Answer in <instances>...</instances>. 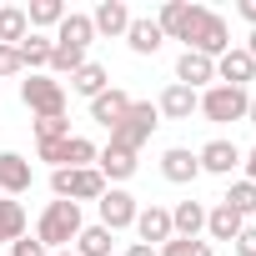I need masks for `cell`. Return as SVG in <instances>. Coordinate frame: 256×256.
I'll return each mask as SVG.
<instances>
[{"mask_svg":"<svg viewBox=\"0 0 256 256\" xmlns=\"http://www.w3.org/2000/svg\"><path fill=\"white\" fill-rule=\"evenodd\" d=\"M80 206L76 201H50L46 211H40V221H36V241L46 246V251H66L76 236H80Z\"/></svg>","mask_w":256,"mask_h":256,"instance_id":"cell-1","label":"cell"},{"mask_svg":"<svg viewBox=\"0 0 256 256\" xmlns=\"http://www.w3.org/2000/svg\"><path fill=\"white\" fill-rule=\"evenodd\" d=\"M186 50H196V56H206V60H221L226 50H231V26L216 16V10H196V20H191V30H186Z\"/></svg>","mask_w":256,"mask_h":256,"instance_id":"cell-2","label":"cell"},{"mask_svg":"<svg viewBox=\"0 0 256 256\" xmlns=\"http://www.w3.org/2000/svg\"><path fill=\"white\" fill-rule=\"evenodd\" d=\"M50 191H56V201H100L106 196V181H100V171L96 166H80V171H70V166H60V171H50Z\"/></svg>","mask_w":256,"mask_h":256,"instance_id":"cell-3","label":"cell"},{"mask_svg":"<svg viewBox=\"0 0 256 256\" xmlns=\"http://www.w3.org/2000/svg\"><path fill=\"white\" fill-rule=\"evenodd\" d=\"M161 126V110L151 100H131V110H126V120L110 131V146H126V151H141L151 141V131Z\"/></svg>","mask_w":256,"mask_h":256,"instance_id":"cell-4","label":"cell"},{"mask_svg":"<svg viewBox=\"0 0 256 256\" xmlns=\"http://www.w3.org/2000/svg\"><path fill=\"white\" fill-rule=\"evenodd\" d=\"M20 100L36 110V120H40V116H66V86H60L56 76H30V80H20Z\"/></svg>","mask_w":256,"mask_h":256,"instance_id":"cell-5","label":"cell"},{"mask_svg":"<svg viewBox=\"0 0 256 256\" xmlns=\"http://www.w3.org/2000/svg\"><path fill=\"white\" fill-rule=\"evenodd\" d=\"M246 106H251V96H246V90H236V86H211V90L201 96V116H206V120H216V126L246 120Z\"/></svg>","mask_w":256,"mask_h":256,"instance_id":"cell-6","label":"cell"},{"mask_svg":"<svg viewBox=\"0 0 256 256\" xmlns=\"http://www.w3.org/2000/svg\"><path fill=\"white\" fill-rule=\"evenodd\" d=\"M96 206H100V226H106V231H126V226H136V211H141L136 196H131V191H120V186H106V196H100Z\"/></svg>","mask_w":256,"mask_h":256,"instance_id":"cell-7","label":"cell"},{"mask_svg":"<svg viewBox=\"0 0 256 256\" xmlns=\"http://www.w3.org/2000/svg\"><path fill=\"white\" fill-rule=\"evenodd\" d=\"M30 181H36V171H30V161L20 151H0V191L16 201L20 191H30Z\"/></svg>","mask_w":256,"mask_h":256,"instance_id":"cell-8","label":"cell"},{"mask_svg":"<svg viewBox=\"0 0 256 256\" xmlns=\"http://www.w3.org/2000/svg\"><path fill=\"white\" fill-rule=\"evenodd\" d=\"M216 80H221V86H236V90H246V80H256V60H251L241 46H231V50L216 60Z\"/></svg>","mask_w":256,"mask_h":256,"instance_id":"cell-9","label":"cell"},{"mask_svg":"<svg viewBox=\"0 0 256 256\" xmlns=\"http://www.w3.org/2000/svg\"><path fill=\"white\" fill-rule=\"evenodd\" d=\"M136 236H141V246H166L176 231H171V211L166 206H146V211H136Z\"/></svg>","mask_w":256,"mask_h":256,"instance_id":"cell-10","label":"cell"},{"mask_svg":"<svg viewBox=\"0 0 256 256\" xmlns=\"http://www.w3.org/2000/svg\"><path fill=\"white\" fill-rule=\"evenodd\" d=\"M126 110H131V96H126V90H100L96 100H90V120L96 126H106V131H116V126L126 120Z\"/></svg>","mask_w":256,"mask_h":256,"instance_id":"cell-11","label":"cell"},{"mask_svg":"<svg viewBox=\"0 0 256 256\" xmlns=\"http://www.w3.org/2000/svg\"><path fill=\"white\" fill-rule=\"evenodd\" d=\"M196 161H201V171H211V176H231V171L241 166V151H236V141H206V146L196 151Z\"/></svg>","mask_w":256,"mask_h":256,"instance_id":"cell-12","label":"cell"},{"mask_svg":"<svg viewBox=\"0 0 256 256\" xmlns=\"http://www.w3.org/2000/svg\"><path fill=\"white\" fill-rule=\"evenodd\" d=\"M161 176H166L171 186H191V181L201 176V161H196V151H186V146H171V151L161 156Z\"/></svg>","mask_w":256,"mask_h":256,"instance_id":"cell-13","label":"cell"},{"mask_svg":"<svg viewBox=\"0 0 256 256\" xmlns=\"http://www.w3.org/2000/svg\"><path fill=\"white\" fill-rule=\"evenodd\" d=\"M131 10H126V0H100V6L90 10V26H96V36H126L131 30Z\"/></svg>","mask_w":256,"mask_h":256,"instance_id":"cell-14","label":"cell"},{"mask_svg":"<svg viewBox=\"0 0 256 256\" xmlns=\"http://www.w3.org/2000/svg\"><path fill=\"white\" fill-rule=\"evenodd\" d=\"M136 151H126V146H106L100 156H96V171H100V181H131L136 176Z\"/></svg>","mask_w":256,"mask_h":256,"instance_id":"cell-15","label":"cell"},{"mask_svg":"<svg viewBox=\"0 0 256 256\" xmlns=\"http://www.w3.org/2000/svg\"><path fill=\"white\" fill-rule=\"evenodd\" d=\"M196 10H201V6H186V0H166V6H161V16H156L161 36H166V40H186V30H191Z\"/></svg>","mask_w":256,"mask_h":256,"instance_id":"cell-16","label":"cell"},{"mask_svg":"<svg viewBox=\"0 0 256 256\" xmlns=\"http://www.w3.org/2000/svg\"><path fill=\"white\" fill-rule=\"evenodd\" d=\"M211 80H216V60H206V56H196V50H181V60H176V86L196 90V86H211Z\"/></svg>","mask_w":256,"mask_h":256,"instance_id":"cell-17","label":"cell"},{"mask_svg":"<svg viewBox=\"0 0 256 256\" xmlns=\"http://www.w3.org/2000/svg\"><path fill=\"white\" fill-rule=\"evenodd\" d=\"M156 110H161L166 120H191V110H201V96L171 80V86L161 90V100H156Z\"/></svg>","mask_w":256,"mask_h":256,"instance_id":"cell-18","label":"cell"},{"mask_svg":"<svg viewBox=\"0 0 256 256\" xmlns=\"http://www.w3.org/2000/svg\"><path fill=\"white\" fill-rule=\"evenodd\" d=\"M171 231L186 236V241H196V236L206 231V206H201V201H181V206L171 211Z\"/></svg>","mask_w":256,"mask_h":256,"instance_id":"cell-19","label":"cell"},{"mask_svg":"<svg viewBox=\"0 0 256 256\" xmlns=\"http://www.w3.org/2000/svg\"><path fill=\"white\" fill-rule=\"evenodd\" d=\"M241 226H246V221H241L226 201H216V206L206 211V231H211V241H236V236H241Z\"/></svg>","mask_w":256,"mask_h":256,"instance_id":"cell-20","label":"cell"},{"mask_svg":"<svg viewBox=\"0 0 256 256\" xmlns=\"http://www.w3.org/2000/svg\"><path fill=\"white\" fill-rule=\"evenodd\" d=\"M96 40V26H90V16H66L60 26H56V46H76V50H86Z\"/></svg>","mask_w":256,"mask_h":256,"instance_id":"cell-21","label":"cell"},{"mask_svg":"<svg viewBox=\"0 0 256 256\" xmlns=\"http://www.w3.org/2000/svg\"><path fill=\"white\" fill-rule=\"evenodd\" d=\"M70 90L76 96H86V100H96L100 90H110V76H106V66H96V60H86L76 76H70Z\"/></svg>","mask_w":256,"mask_h":256,"instance_id":"cell-22","label":"cell"},{"mask_svg":"<svg viewBox=\"0 0 256 256\" xmlns=\"http://www.w3.org/2000/svg\"><path fill=\"white\" fill-rule=\"evenodd\" d=\"M161 40H166V36H161V26H156V20H131V30H126V46H131L136 56H156V50H161Z\"/></svg>","mask_w":256,"mask_h":256,"instance_id":"cell-23","label":"cell"},{"mask_svg":"<svg viewBox=\"0 0 256 256\" xmlns=\"http://www.w3.org/2000/svg\"><path fill=\"white\" fill-rule=\"evenodd\" d=\"M16 50H20V60H26V70L36 76L40 66H50V50H56V36H36V30H30V36H26V40H20Z\"/></svg>","mask_w":256,"mask_h":256,"instance_id":"cell-24","label":"cell"},{"mask_svg":"<svg viewBox=\"0 0 256 256\" xmlns=\"http://www.w3.org/2000/svg\"><path fill=\"white\" fill-rule=\"evenodd\" d=\"M30 36V20L20 6H0V46H20Z\"/></svg>","mask_w":256,"mask_h":256,"instance_id":"cell-25","label":"cell"},{"mask_svg":"<svg viewBox=\"0 0 256 256\" xmlns=\"http://www.w3.org/2000/svg\"><path fill=\"white\" fill-rule=\"evenodd\" d=\"M66 16H70V10L60 6V0H36V6L26 10V20H30V30H36V36H40V30H50V26H60Z\"/></svg>","mask_w":256,"mask_h":256,"instance_id":"cell-26","label":"cell"},{"mask_svg":"<svg viewBox=\"0 0 256 256\" xmlns=\"http://www.w3.org/2000/svg\"><path fill=\"white\" fill-rule=\"evenodd\" d=\"M26 236V206L20 201H0V241H20Z\"/></svg>","mask_w":256,"mask_h":256,"instance_id":"cell-27","label":"cell"},{"mask_svg":"<svg viewBox=\"0 0 256 256\" xmlns=\"http://www.w3.org/2000/svg\"><path fill=\"white\" fill-rule=\"evenodd\" d=\"M76 256H110V231H106V226H80Z\"/></svg>","mask_w":256,"mask_h":256,"instance_id":"cell-28","label":"cell"},{"mask_svg":"<svg viewBox=\"0 0 256 256\" xmlns=\"http://www.w3.org/2000/svg\"><path fill=\"white\" fill-rule=\"evenodd\" d=\"M221 201H226V206H231V211H236V216H241V221H246V216H251V211H256V186H251V181H246V176H241V181H231V191H226V196H221Z\"/></svg>","mask_w":256,"mask_h":256,"instance_id":"cell-29","label":"cell"},{"mask_svg":"<svg viewBox=\"0 0 256 256\" xmlns=\"http://www.w3.org/2000/svg\"><path fill=\"white\" fill-rule=\"evenodd\" d=\"M96 156H100V151H96V141H86V136H70V141H66V166H70V171L96 166Z\"/></svg>","mask_w":256,"mask_h":256,"instance_id":"cell-30","label":"cell"},{"mask_svg":"<svg viewBox=\"0 0 256 256\" xmlns=\"http://www.w3.org/2000/svg\"><path fill=\"white\" fill-rule=\"evenodd\" d=\"M80 66H86V50H76V46H56L50 50V70L56 76H76Z\"/></svg>","mask_w":256,"mask_h":256,"instance_id":"cell-31","label":"cell"},{"mask_svg":"<svg viewBox=\"0 0 256 256\" xmlns=\"http://www.w3.org/2000/svg\"><path fill=\"white\" fill-rule=\"evenodd\" d=\"M66 136H70V120H66V116H40V120H36V146L66 141Z\"/></svg>","mask_w":256,"mask_h":256,"instance_id":"cell-32","label":"cell"},{"mask_svg":"<svg viewBox=\"0 0 256 256\" xmlns=\"http://www.w3.org/2000/svg\"><path fill=\"white\" fill-rule=\"evenodd\" d=\"M161 256H216V251H211V241H201V236H196V241H186V236H171V241L161 246Z\"/></svg>","mask_w":256,"mask_h":256,"instance_id":"cell-33","label":"cell"},{"mask_svg":"<svg viewBox=\"0 0 256 256\" xmlns=\"http://www.w3.org/2000/svg\"><path fill=\"white\" fill-rule=\"evenodd\" d=\"M20 70H26L20 50H16V46H0V80H6V76H20Z\"/></svg>","mask_w":256,"mask_h":256,"instance_id":"cell-34","label":"cell"},{"mask_svg":"<svg viewBox=\"0 0 256 256\" xmlns=\"http://www.w3.org/2000/svg\"><path fill=\"white\" fill-rule=\"evenodd\" d=\"M10 256H50L40 241H30V236H20V241H10Z\"/></svg>","mask_w":256,"mask_h":256,"instance_id":"cell-35","label":"cell"},{"mask_svg":"<svg viewBox=\"0 0 256 256\" xmlns=\"http://www.w3.org/2000/svg\"><path fill=\"white\" fill-rule=\"evenodd\" d=\"M236 256H256V226H241V236H236Z\"/></svg>","mask_w":256,"mask_h":256,"instance_id":"cell-36","label":"cell"},{"mask_svg":"<svg viewBox=\"0 0 256 256\" xmlns=\"http://www.w3.org/2000/svg\"><path fill=\"white\" fill-rule=\"evenodd\" d=\"M236 10H241V20H251V26H256V0H241Z\"/></svg>","mask_w":256,"mask_h":256,"instance_id":"cell-37","label":"cell"},{"mask_svg":"<svg viewBox=\"0 0 256 256\" xmlns=\"http://www.w3.org/2000/svg\"><path fill=\"white\" fill-rule=\"evenodd\" d=\"M126 256H161L156 246H141V241H131V251H126Z\"/></svg>","mask_w":256,"mask_h":256,"instance_id":"cell-38","label":"cell"},{"mask_svg":"<svg viewBox=\"0 0 256 256\" xmlns=\"http://www.w3.org/2000/svg\"><path fill=\"white\" fill-rule=\"evenodd\" d=\"M241 161H246V181L256 186V146H251V156H241Z\"/></svg>","mask_w":256,"mask_h":256,"instance_id":"cell-39","label":"cell"},{"mask_svg":"<svg viewBox=\"0 0 256 256\" xmlns=\"http://www.w3.org/2000/svg\"><path fill=\"white\" fill-rule=\"evenodd\" d=\"M241 50H246V56H251V60H256V30H251V40H246V46H241Z\"/></svg>","mask_w":256,"mask_h":256,"instance_id":"cell-40","label":"cell"},{"mask_svg":"<svg viewBox=\"0 0 256 256\" xmlns=\"http://www.w3.org/2000/svg\"><path fill=\"white\" fill-rule=\"evenodd\" d=\"M246 120H251V126H256V96H251V106H246Z\"/></svg>","mask_w":256,"mask_h":256,"instance_id":"cell-41","label":"cell"},{"mask_svg":"<svg viewBox=\"0 0 256 256\" xmlns=\"http://www.w3.org/2000/svg\"><path fill=\"white\" fill-rule=\"evenodd\" d=\"M56 256H76V251H56Z\"/></svg>","mask_w":256,"mask_h":256,"instance_id":"cell-42","label":"cell"}]
</instances>
